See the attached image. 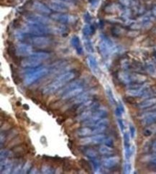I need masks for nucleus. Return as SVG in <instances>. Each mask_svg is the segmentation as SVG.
<instances>
[{
    "instance_id": "obj_1",
    "label": "nucleus",
    "mask_w": 156,
    "mask_h": 174,
    "mask_svg": "<svg viewBox=\"0 0 156 174\" xmlns=\"http://www.w3.org/2000/svg\"><path fill=\"white\" fill-rule=\"evenodd\" d=\"M50 54L46 52H37L33 53L31 56L24 58L22 60L21 65L23 67L28 68H35L40 66L43 61L48 59Z\"/></svg>"
},
{
    "instance_id": "obj_2",
    "label": "nucleus",
    "mask_w": 156,
    "mask_h": 174,
    "mask_svg": "<svg viewBox=\"0 0 156 174\" xmlns=\"http://www.w3.org/2000/svg\"><path fill=\"white\" fill-rule=\"evenodd\" d=\"M24 30L32 35H45L51 32V27L43 24L29 22L25 25Z\"/></svg>"
},
{
    "instance_id": "obj_3",
    "label": "nucleus",
    "mask_w": 156,
    "mask_h": 174,
    "mask_svg": "<svg viewBox=\"0 0 156 174\" xmlns=\"http://www.w3.org/2000/svg\"><path fill=\"white\" fill-rule=\"evenodd\" d=\"M99 51L104 58H107V57L116 51L117 48L113 44V43L110 40V39L105 35L101 36V40L98 45Z\"/></svg>"
},
{
    "instance_id": "obj_4",
    "label": "nucleus",
    "mask_w": 156,
    "mask_h": 174,
    "mask_svg": "<svg viewBox=\"0 0 156 174\" xmlns=\"http://www.w3.org/2000/svg\"><path fill=\"white\" fill-rule=\"evenodd\" d=\"M48 71V69L45 67H39L38 69L30 71V73L25 75V79H24V84L25 86L31 85L32 84L46 76Z\"/></svg>"
},
{
    "instance_id": "obj_5",
    "label": "nucleus",
    "mask_w": 156,
    "mask_h": 174,
    "mask_svg": "<svg viewBox=\"0 0 156 174\" xmlns=\"http://www.w3.org/2000/svg\"><path fill=\"white\" fill-rule=\"evenodd\" d=\"M29 40L32 45L40 48H47L51 44V39L45 35H32Z\"/></svg>"
},
{
    "instance_id": "obj_6",
    "label": "nucleus",
    "mask_w": 156,
    "mask_h": 174,
    "mask_svg": "<svg viewBox=\"0 0 156 174\" xmlns=\"http://www.w3.org/2000/svg\"><path fill=\"white\" fill-rule=\"evenodd\" d=\"M51 18L60 24L72 23L75 21V17L66 13L55 12L51 14Z\"/></svg>"
},
{
    "instance_id": "obj_7",
    "label": "nucleus",
    "mask_w": 156,
    "mask_h": 174,
    "mask_svg": "<svg viewBox=\"0 0 156 174\" xmlns=\"http://www.w3.org/2000/svg\"><path fill=\"white\" fill-rule=\"evenodd\" d=\"M15 53L19 57H28L33 53L32 48L31 45L26 44V43H20L17 45L15 49Z\"/></svg>"
},
{
    "instance_id": "obj_8",
    "label": "nucleus",
    "mask_w": 156,
    "mask_h": 174,
    "mask_svg": "<svg viewBox=\"0 0 156 174\" xmlns=\"http://www.w3.org/2000/svg\"><path fill=\"white\" fill-rule=\"evenodd\" d=\"M64 86V85L61 83V82L55 79L53 82H52V83L49 84L48 85H47L44 89H43V93L44 95L53 94L54 93H55L56 91H59V89H60Z\"/></svg>"
},
{
    "instance_id": "obj_9",
    "label": "nucleus",
    "mask_w": 156,
    "mask_h": 174,
    "mask_svg": "<svg viewBox=\"0 0 156 174\" xmlns=\"http://www.w3.org/2000/svg\"><path fill=\"white\" fill-rule=\"evenodd\" d=\"M48 6L51 10L60 13H65L68 10L69 6L59 0H52L49 2Z\"/></svg>"
},
{
    "instance_id": "obj_10",
    "label": "nucleus",
    "mask_w": 156,
    "mask_h": 174,
    "mask_svg": "<svg viewBox=\"0 0 156 174\" xmlns=\"http://www.w3.org/2000/svg\"><path fill=\"white\" fill-rule=\"evenodd\" d=\"M51 18H47V17L40 14H32L27 16V20L35 23H40L47 25L51 23Z\"/></svg>"
},
{
    "instance_id": "obj_11",
    "label": "nucleus",
    "mask_w": 156,
    "mask_h": 174,
    "mask_svg": "<svg viewBox=\"0 0 156 174\" xmlns=\"http://www.w3.org/2000/svg\"><path fill=\"white\" fill-rule=\"evenodd\" d=\"M82 84H83V81H82V80H80V79L76 80V81H73L72 82H71V83L68 84L66 86L62 87V88L58 91L57 94L58 95H64L69 91H71V90H73V89L82 86Z\"/></svg>"
},
{
    "instance_id": "obj_12",
    "label": "nucleus",
    "mask_w": 156,
    "mask_h": 174,
    "mask_svg": "<svg viewBox=\"0 0 156 174\" xmlns=\"http://www.w3.org/2000/svg\"><path fill=\"white\" fill-rule=\"evenodd\" d=\"M120 161V158L118 156H109L104 158L101 161L103 166L106 168H112L116 166Z\"/></svg>"
},
{
    "instance_id": "obj_13",
    "label": "nucleus",
    "mask_w": 156,
    "mask_h": 174,
    "mask_svg": "<svg viewBox=\"0 0 156 174\" xmlns=\"http://www.w3.org/2000/svg\"><path fill=\"white\" fill-rule=\"evenodd\" d=\"M33 8L37 12L42 14H50L51 12V10L49 8V6L39 1H35L33 2Z\"/></svg>"
},
{
    "instance_id": "obj_14",
    "label": "nucleus",
    "mask_w": 156,
    "mask_h": 174,
    "mask_svg": "<svg viewBox=\"0 0 156 174\" xmlns=\"http://www.w3.org/2000/svg\"><path fill=\"white\" fill-rule=\"evenodd\" d=\"M156 122V111H151L147 112L142 116V123L144 125H152Z\"/></svg>"
},
{
    "instance_id": "obj_15",
    "label": "nucleus",
    "mask_w": 156,
    "mask_h": 174,
    "mask_svg": "<svg viewBox=\"0 0 156 174\" xmlns=\"http://www.w3.org/2000/svg\"><path fill=\"white\" fill-rule=\"evenodd\" d=\"M147 84H143V86H142L140 88L136 89H128L127 91V94L130 97H142L143 93L147 89Z\"/></svg>"
},
{
    "instance_id": "obj_16",
    "label": "nucleus",
    "mask_w": 156,
    "mask_h": 174,
    "mask_svg": "<svg viewBox=\"0 0 156 174\" xmlns=\"http://www.w3.org/2000/svg\"><path fill=\"white\" fill-rule=\"evenodd\" d=\"M76 73L74 71H68V72H65L62 73L61 75H60L59 77L56 78V79L61 82V83L65 85L67 83H68L69 81L74 79L76 77Z\"/></svg>"
},
{
    "instance_id": "obj_17",
    "label": "nucleus",
    "mask_w": 156,
    "mask_h": 174,
    "mask_svg": "<svg viewBox=\"0 0 156 174\" xmlns=\"http://www.w3.org/2000/svg\"><path fill=\"white\" fill-rule=\"evenodd\" d=\"M71 44L74 48V49L76 50V51L78 55L81 56L84 53L83 47H82L81 44V41H80L79 37L76 35L73 36L71 39Z\"/></svg>"
},
{
    "instance_id": "obj_18",
    "label": "nucleus",
    "mask_w": 156,
    "mask_h": 174,
    "mask_svg": "<svg viewBox=\"0 0 156 174\" xmlns=\"http://www.w3.org/2000/svg\"><path fill=\"white\" fill-rule=\"evenodd\" d=\"M86 61H87L88 66H89L92 72L95 73V74H97L99 72V68L98 62H97L96 58L92 56H88L87 58H86Z\"/></svg>"
},
{
    "instance_id": "obj_19",
    "label": "nucleus",
    "mask_w": 156,
    "mask_h": 174,
    "mask_svg": "<svg viewBox=\"0 0 156 174\" xmlns=\"http://www.w3.org/2000/svg\"><path fill=\"white\" fill-rule=\"evenodd\" d=\"M83 91H84L83 86H81V87H79V88L73 89V90L69 91L67 93H65V94L63 95L62 99L63 100H69V99H73V98L77 97L78 95H79L80 93H81L82 92H83Z\"/></svg>"
},
{
    "instance_id": "obj_20",
    "label": "nucleus",
    "mask_w": 156,
    "mask_h": 174,
    "mask_svg": "<svg viewBox=\"0 0 156 174\" xmlns=\"http://www.w3.org/2000/svg\"><path fill=\"white\" fill-rule=\"evenodd\" d=\"M156 104V97H150V99H147L139 104V107L141 109L152 107Z\"/></svg>"
},
{
    "instance_id": "obj_21",
    "label": "nucleus",
    "mask_w": 156,
    "mask_h": 174,
    "mask_svg": "<svg viewBox=\"0 0 156 174\" xmlns=\"http://www.w3.org/2000/svg\"><path fill=\"white\" fill-rule=\"evenodd\" d=\"M94 31H95V28L94 27V25H86L85 26H84L83 30H82V32H83V35H84V38H88V37H89L91 35L94 34Z\"/></svg>"
},
{
    "instance_id": "obj_22",
    "label": "nucleus",
    "mask_w": 156,
    "mask_h": 174,
    "mask_svg": "<svg viewBox=\"0 0 156 174\" xmlns=\"http://www.w3.org/2000/svg\"><path fill=\"white\" fill-rule=\"evenodd\" d=\"M99 153L104 155H111L114 153V149L107 145H101L99 150Z\"/></svg>"
},
{
    "instance_id": "obj_23",
    "label": "nucleus",
    "mask_w": 156,
    "mask_h": 174,
    "mask_svg": "<svg viewBox=\"0 0 156 174\" xmlns=\"http://www.w3.org/2000/svg\"><path fill=\"white\" fill-rule=\"evenodd\" d=\"M92 111L91 110H85L84 112L80 113L79 116L76 117V120L79 122H84L86 120V119H89L92 115Z\"/></svg>"
},
{
    "instance_id": "obj_24",
    "label": "nucleus",
    "mask_w": 156,
    "mask_h": 174,
    "mask_svg": "<svg viewBox=\"0 0 156 174\" xmlns=\"http://www.w3.org/2000/svg\"><path fill=\"white\" fill-rule=\"evenodd\" d=\"M118 78L120 80V81H122L124 84H130V73L125 72V71H122L120 72L118 74Z\"/></svg>"
},
{
    "instance_id": "obj_25",
    "label": "nucleus",
    "mask_w": 156,
    "mask_h": 174,
    "mask_svg": "<svg viewBox=\"0 0 156 174\" xmlns=\"http://www.w3.org/2000/svg\"><path fill=\"white\" fill-rule=\"evenodd\" d=\"M106 136L104 134L93 135L92 136V141L94 144H101L105 143Z\"/></svg>"
},
{
    "instance_id": "obj_26",
    "label": "nucleus",
    "mask_w": 156,
    "mask_h": 174,
    "mask_svg": "<svg viewBox=\"0 0 156 174\" xmlns=\"http://www.w3.org/2000/svg\"><path fill=\"white\" fill-rule=\"evenodd\" d=\"M92 134V130L89 127H82L77 130V135L80 137H86Z\"/></svg>"
},
{
    "instance_id": "obj_27",
    "label": "nucleus",
    "mask_w": 156,
    "mask_h": 174,
    "mask_svg": "<svg viewBox=\"0 0 156 174\" xmlns=\"http://www.w3.org/2000/svg\"><path fill=\"white\" fill-rule=\"evenodd\" d=\"M84 48L88 53H94V47H93L92 43L89 38H84Z\"/></svg>"
},
{
    "instance_id": "obj_28",
    "label": "nucleus",
    "mask_w": 156,
    "mask_h": 174,
    "mask_svg": "<svg viewBox=\"0 0 156 174\" xmlns=\"http://www.w3.org/2000/svg\"><path fill=\"white\" fill-rule=\"evenodd\" d=\"M146 68L149 74L153 77H156V67L152 62H148L146 64Z\"/></svg>"
},
{
    "instance_id": "obj_29",
    "label": "nucleus",
    "mask_w": 156,
    "mask_h": 174,
    "mask_svg": "<svg viewBox=\"0 0 156 174\" xmlns=\"http://www.w3.org/2000/svg\"><path fill=\"white\" fill-rule=\"evenodd\" d=\"M125 112V107L122 105V104L120 102L115 110V114L117 118H122L123 113Z\"/></svg>"
},
{
    "instance_id": "obj_30",
    "label": "nucleus",
    "mask_w": 156,
    "mask_h": 174,
    "mask_svg": "<svg viewBox=\"0 0 156 174\" xmlns=\"http://www.w3.org/2000/svg\"><path fill=\"white\" fill-rule=\"evenodd\" d=\"M106 93H107L108 99H109L110 103L112 104H115V99H114L113 92H112L111 88L109 86H107L106 88Z\"/></svg>"
},
{
    "instance_id": "obj_31",
    "label": "nucleus",
    "mask_w": 156,
    "mask_h": 174,
    "mask_svg": "<svg viewBox=\"0 0 156 174\" xmlns=\"http://www.w3.org/2000/svg\"><path fill=\"white\" fill-rule=\"evenodd\" d=\"M107 126L101 125V126H96L94 127V129L92 130V135H98V134H102L104 132L107 130Z\"/></svg>"
},
{
    "instance_id": "obj_32",
    "label": "nucleus",
    "mask_w": 156,
    "mask_h": 174,
    "mask_svg": "<svg viewBox=\"0 0 156 174\" xmlns=\"http://www.w3.org/2000/svg\"><path fill=\"white\" fill-rule=\"evenodd\" d=\"M84 153H85V155L87 156L88 158H89L90 159L92 160L94 159V158H96L97 157V153L94 151V150H93L92 148L86 149L85 152H84Z\"/></svg>"
},
{
    "instance_id": "obj_33",
    "label": "nucleus",
    "mask_w": 156,
    "mask_h": 174,
    "mask_svg": "<svg viewBox=\"0 0 156 174\" xmlns=\"http://www.w3.org/2000/svg\"><path fill=\"white\" fill-rule=\"evenodd\" d=\"M12 155H13L12 152L8 151V150H2L1 156H0V158H1V160H6L8 159L9 158L12 157Z\"/></svg>"
},
{
    "instance_id": "obj_34",
    "label": "nucleus",
    "mask_w": 156,
    "mask_h": 174,
    "mask_svg": "<svg viewBox=\"0 0 156 174\" xmlns=\"http://www.w3.org/2000/svg\"><path fill=\"white\" fill-rule=\"evenodd\" d=\"M41 171H42L43 173H45V174L55 173L54 169L52 168L51 166H48V165H43L42 168H41Z\"/></svg>"
},
{
    "instance_id": "obj_35",
    "label": "nucleus",
    "mask_w": 156,
    "mask_h": 174,
    "mask_svg": "<svg viewBox=\"0 0 156 174\" xmlns=\"http://www.w3.org/2000/svg\"><path fill=\"white\" fill-rule=\"evenodd\" d=\"M124 146L125 147H128L130 145V135L128 132H124Z\"/></svg>"
},
{
    "instance_id": "obj_36",
    "label": "nucleus",
    "mask_w": 156,
    "mask_h": 174,
    "mask_svg": "<svg viewBox=\"0 0 156 174\" xmlns=\"http://www.w3.org/2000/svg\"><path fill=\"white\" fill-rule=\"evenodd\" d=\"M79 143L81 145H89L90 143H92V137H84L83 138H81V140H79Z\"/></svg>"
},
{
    "instance_id": "obj_37",
    "label": "nucleus",
    "mask_w": 156,
    "mask_h": 174,
    "mask_svg": "<svg viewBox=\"0 0 156 174\" xmlns=\"http://www.w3.org/2000/svg\"><path fill=\"white\" fill-rule=\"evenodd\" d=\"M81 165L86 171H91V169H92V166H91L89 163H88V161H86V160H84V159L81 160Z\"/></svg>"
},
{
    "instance_id": "obj_38",
    "label": "nucleus",
    "mask_w": 156,
    "mask_h": 174,
    "mask_svg": "<svg viewBox=\"0 0 156 174\" xmlns=\"http://www.w3.org/2000/svg\"><path fill=\"white\" fill-rule=\"evenodd\" d=\"M132 171V165L129 160H127L124 164V173H130Z\"/></svg>"
},
{
    "instance_id": "obj_39",
    "label": "nucleus",
    "mask_w": 156,
    "mask_h": 174,
    "mask_svg": "<svg viewBox=\"0 0 156 174\" xmlns=\"http://www.w3.org/2000/svg\"><path fill=\"white\" fill-rule=\"evenodd\" d=\"M117 122H118V125H119V127H120V130L123 132V133H124L125 128H126V127H125V122L123 121V119L122 118H118L117 119Z\"/></svg>"
},
{
    "instance_id": "obj_40",
    "label": "nucleus",
    "mask_w": 156,
    "mask_h": 174,
    "mask_svg": "<svg viewBox=\"0 0 156 174\" xmlns=\"http://www.w3.org/2000/svg\"><path fill=\"white\" fill-rule=\"evenodd\" d=\"M30 168H31V163L28 161L23 166V168L22 169V173H27L28 171H30Z\"/></svg>"
},
{
    "instance_id": "obj_41",
    "label": "nucleus",
    "mask_w": 156,
    "mask_h": 174,
    "mask_svg": "<svg viewBox=\"0 0 156 174\" xmlns=\"http://www.w3.org/2000/svg\"><path fill=\"white\" fill-rule=\"evenodd\" d=\"M23 168V164L19 163V164H17V166H15L14 170L13 171V173H21Z\"/></svg>"
},
{
    "instance_id": "obj_42",
    "label": "nucleus",
    "mask_w": 156,
    "mask_h": 174,
    "mask_svg": "<svg viewBox=\"0 0 156 174\" xmlns=\"http://www.w3.org/2000/svg\"><path fill=\"white\" fill-rule=\"evenodd\" d=\"M119 2H120V3L122 4V6H125V7H128L132 4L131 0H119Z\"/></svg>"
},
{
    "instance_id": "obj_43",
    "label": "nucleus",
    "mask_w": 156,
    "mask_h": 174,
    "mask_svg": "<svg viewBox=\"0 0 156 174\" xmlns=\"http://www.w3.org/2000/svg\"><path fill=\"white\" fill-rule=\"evenodd\" d=\"M136 134V130L135 127L133 125H129V135L132 138H134Z\"/></svg>"
},
{
    "instance_id": "obj_44",
    "label": "nucleus",
    "mask_w": 156,
    "mask_h": 174,
    "mask_svg": "<svg viewBox=\"0 0 156 174\" xmlns=\"http://www.w3.org/2000/svg\"><path fill=\"white\" fill-rule=\"evenodd\" d=\"M105 145H107L108 146H110V147H112L114 145V140L112 138H107L105 139Z\"/></svg>"
},
{
    "instance_id": "obj_45",
    "label": "nucleus",
    "mask_w": 156,
    "mask_h": 174,
    "mask_svg": "<svg viewBox=\"0 0 156 174\" xmlns=\"http://www.w3.org/2000/svg\"><path fill=\"white\" fill-rule=\"evenodd\" d=\"M59 1H61L62 2H64V4H66V5H68L69 7L74 4V1H73V0H59Z\"/></svg>"
},
{
    "instance_id": "obj_46",
    "label": "nucleus",
    "mask_w": 156,
    "mask_h": 174,
    "mask_svg": "<svg viewBox=\"0 0 156 174\" xmlns=\"http://www.w3.org/2000/svg\"><path fill=\"white\" fill-rule=\"evenodd\" d=\"M14 152H16V153H18L19 155H23V154L25 153V151H24V150L23 147H17L16 149H15V151Z\"/></svg>"
},
{
    "instance_id": "obj_47",
    "label": "nucleus",
    "mask_w": 156,
    "mask_h": 174,
    "mask_svg": "<svg viewBox=\"0 0 156 174\" xmlns=\"http://www.w3.org/2000/svg\"><path fill=\"white\" fill-rule=\"evenodd\" d=\"M84 19H85V21L86 22V23H89V22L91 21V16L89 14H88V13H86V14H85L84 15Z\"/></svg>"
},
{
    "instance_id": "obj_48",
    "label": "nucleus",
    "mask_w": 156,
    "mask_h": 174,
    "mask_svg": "<svg viewBox=\"0 0 156 174\" xmlns=\"http://www.w3.org/2000/svg\"><path fill=\"white\" fill-rule=\"evenodd\" d=\"M143 134H144V135H145V136H146V137H149V136H150L151 135H152V132H151L150 130H149V129H146V130H145V131H144Z\"/></svg>"
},
{
    "instance_id": "obj_49",
    "label": "nucleus",
    "mask_w": 156,
    "mask_h": 174,
    "mask_svg": "<svg viewBox=\"0 0 156 174\" xmlns=\"http://www.w3.org/2000/svg\"><path fill=\"white\" fill-rule=\"evenodd\" d=\"M152 14H153V16L156 17V6H154V7L153 8V10H152Z\"/></svg>"
},
{
    "instance_id": "obj_50",
    "label": "nucleus",
    "mask_w": 156,
    "mask_h": 174,
    "mask_svg": "<svg viewBox=\"0 0 156 174\" xmlns=\"http://www.w3.org/2000/svg\"><path fill=\"white\" fill-rule=\"evenodd\" d=\"M152 149H153V151L156 152V140L155 141L154 143H153V144L152 145Z\"/></svg>"
},
{
    "instance_id": "obj_51",
    "label": "nucleus",
    "mask_w": 156,
    "mask_h": 174,
    "mask_svg": "<svg viewBox=\"0 0 156 174\" xmlns=\"http://www.w3.org/2000/svg\"><path fill=\"white\" fill-rule=\"evenodd\" d=\"M151 108V110L152 111H156V104L154 106H153L152 107H150Z\"/></svg>"
},
{
    "instance_id": "obj_52",
    "label": "nucleus",
    "mask_w": 156,
    "mask_h": 174,
    "mask_svg": "<svg viewBox=\"0 0 156 174\" xmlns=\"http://www.w3.org/2000/svg\"><path fill=\"white\" fill-rule=\"evenodd\" d=\"M155 63H156V54L155 55Z\"/></svg>"
}]
</instances>
